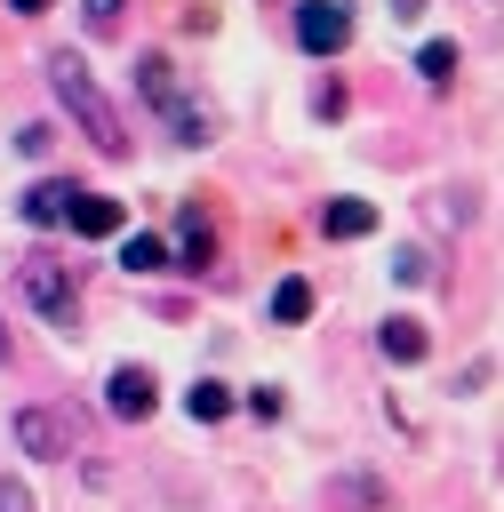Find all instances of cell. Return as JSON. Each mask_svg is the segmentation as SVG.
<instances>
[{"label":"cell","mask_w":504,"mask_h":512,"mask_svg":"<svg viewBox=\"0 0 504 512\" xmlns=\"http://www.w3.org/2000/svg\"><path fill=\"white\" fill-rule=\"evenodd\" d=\"M272 320H280V328L312 320V280H280V288H272Z\"/></svg>","instance_id":"14"},{"label":"cell","mask_w":504,"mask_h":512,"mask_svg":"<svg viewBox=\"0 0 504 512\" xmlns=\"http://www.w3.org/2000/svg\"><path fill=\"white\" fill-rule=\"evenodd\" d=\"M136 88H144V104H152V112L176 128V144H208V112H200V104L176 88L168 56H144V64H136Z\"/></svg>","instance_id":"2"},{"label":"cell","mask_w":504,"mask_h":512,"mask_svg":"<svg viewBox=\"0 0 504 512\" xmlns=\"http://www.w3.org/2000/svg\"><path fill=\"white\" fill-rule=\"evenodd\" d=\"M352 40V8L344 0H296V48L304 56H336Z\"/></svg>","instance_id":"4"},{"label":"cell","mask_w":504,"mask_h":512,"mask_svg":"<svg viewBox=\"0 0 504 512\" xmlns=\"http://www.w3.org/2000/svg\"><path fill=\"white\" fill-rule=\"evenodd\" d=\"M280 408H288V400H280V384H256V392H248V416H264V424H272Z\"/></svg>","instance_id":"18"},{"label":"cell","mask_w":504,"mask_h":512,"mask_svg":"<svg viewBox=\"0 0 504 512\" xmlns=\"http://www.w3.org/2000/svg\"><path fill=\"white\" fill-rule=\"evenodd\" d=\"M376 344H384V360H392V368H416L432 336H424V320H416V312H392V320L376 328Z\"/></svg>","instance_id":"9"},{"label":"cell","mask_w":504,"mask_h":512,"mask_svg":"<svg viewBox=\"0 0 504 512\" xmlns=\"http://www.w3.org/2000/svg\"><path fill=\"white\" fill-rule=\"evenodd\" d=\"M64 224H72L80 240H112V232L128 224V208H120V200H104V192H72V208H64Z\"/></svg>","instance_id":"8"},{"label":"cell","mask_w":504,"mask_h":512,"mask_svg":"<svg viewBox=\"0 0 504 512\" xmlns=\"http://www.w3.org/2000/svg\"><path fill=\"white\" fill-rule=\"evenodd\" d=\"M0 512H32V488L24 480H0Z\"/></svg>","instance_id":"19"},{"label":"cell","mask_w":504,"mask_h":512,"mask_svg":"<svg viewBox=\"0 0 504 512\" xmlns=\"http://www.w3.org/2000/svg\"><path fill=\"white\" fill-rule=\"evenodd\" d=\"M120 272H168V240L160 232H128L120 240Z\"/></svg>","instance_id":"12"},{"label":"cell","mask_w":504,"mask_h":512,"mask_svg":"<svg viewBox=\"0 0 504 512\" xmlns=\"http://www.w3.org/2000/svg\"><path fill=\"white\" fill-rule=\"evenodd\" d=\"M120 8H128V0H80V16H88V32H112V24H120Z\"/></svg>","instance_id":"16"},{"label":"cell","mask_w":504,"mask_h":512,"mask_svg":"<svg viewBox=\"0 0 504 512\" xmlns=\"http://www.w3.org/2000/svg\"><path fill=\"white\" fill-rule=\"evenodd\" d=\"M208 256H216V224H208V208H200V200H184V208H176L168 272H208Z\"/></svg>","instance_id":"5"},{"label":"cell","mask_w":504,"mask_h":512,"mask_svg":"<svg viewBox=\"0 0 504 512\" xmlns=\"http://www.w3.org/2000/svg\"><path fill=\"white\" fill-rule=\"evenodd\" d=\"M48 144H56V128H48V120H32V128H16V152H32V160H40Z\"/></svg>","instance_id":"17"},{"label":"cell","mask_w":504,"mask_h":512,"mask_svg":"<svg viewBox=\"0 0 504 512\" xmlns=\"http://www.w3.org/2000/svg\"><path fill=\"white\" fill-rule=\"evenodd\" d=\"M8 8H16V16H48V0H8Z\"/></svg>","instance_id":"21"},{"label":"cell","mask_w":504,"mask_h":512,"mask_svg":"<svg viewBox=\"0 0 504 512\" xmlns=\"http://www.w3.org/2000/svg\"><path fill=\"white\" fill-rule=\"evenodd\" d=\"M392 16H400V24H416V16H424V0H392Z\"/></svg>","instance_id":"20"},{"label":"cell","mask_w":504,"mask_h":512,"mask_svg":"<svg viewBox=\"0 0 504 512\" xmlns=\"http://www.w3.org/2000/svg\"><path fill=\"white\" fill-rule=\"evenodd\" d=\"M104 408H112L120 424H144V416L160 408V384H152V368H112V376H104Z\"/></svg>","instance_id":"6"},{"label":"cell","mask_w":504,"mask_h":512,"mask_svg":"<svg viewBox=\"0 0 504 512\" xmlns=\"http://www.w3.org/2000/svg\"><path fill=\"white\" fill-rule=\"evenodd\" d=\"M320 232H328V240H368V232H376V208L352 200V192H336V200L320 208Z\"/></svg>","instance_id":"10"},{"label":"cell","mask_w":504,"mask_h":512,"mask_svg":"<svg viewBox=\"0 0 504 512\" xmlns=\"http://www.w3.org/2000/svg\"><path fill=\"white\" fill-rule=\"evenodd\" d=\"M24 296H32V312H40V320H56V328H72V320H80V288H72V272H64V264H48V256H24Z\"/></svg>","instance_id":"3"},{"label":"cell","mask_w":504,"mask_h":512,"mask_svg":"<svg viewBox=\"0 0 504 512\" xmlns=\"http://www.w3.org/2000/svg\"><path fill=\"white\" fill-rule=\"evenodd\" d=\"M16 448L40 456V464H56V456H72V424L56 408H16Z\"/></svg>","instance_id":"7"},{"label":"cell","mask_w":504,"mask_h":512,"mask_svg":"<svg viewBox=\"0 0 504 512\" xmlns=\"http://www.w3.org/2000/svg\"><path fill=\"white\" fill-rule=\"evenodd\" d=\"M184 416H192V424H224V416H232V392H224L216 376H200V384L184 392Z\"/></svg>","instance_id":"13"},{"label":"cell","mask_w":504,"mask_h":512,"mask_svg":"<svg viewBox=\"0 0 504 512\" xmlns=\"http://www.w3.org/2000/svg\"><path fill=\"white\" fill-rule=\"evenodd\" d=\"M64 208H72V184H32L24 192V224H40V232L64 224Z\"/></svg>","instance_id":"11"},{"label":"cell","mask_w":504,"mask_h":512,"mask_svg":"<svg viewBox=\"0 0 504 512\" xmlns=\"http://www.w3.org/2000/svg\"><path fill=\"white\" fill-rule=\"evenodd\" d=\"M416 72H424L432 88H448V72H456V40H424V48H416Z\"/></svg>","instance_id":"15"},{"label":"cell","mask_w":504,"mask_h":512,"mask_svg":"<svg viewBox=\"0 0 504 512\" xmlns=\"http://www.w3.org/2000/svg\"><path fill=\"white\" fill-rule=\"evenodd\" d=\"M48 88H56V104L80 120V136H88L104 160H128V120L112 112V96L96 88V72H88L72 48H56V56H48Z\"/></svg>","instance_id":"1"}]
</instances>
